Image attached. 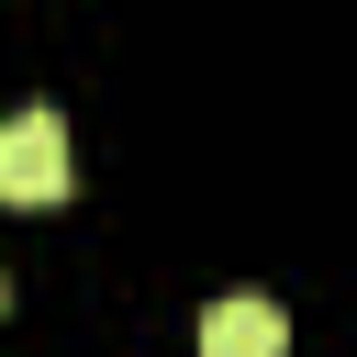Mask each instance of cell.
Returning <instances> with one entry per match:
<instances>
[{"label": "cell", "mask_w": 357, "mask_h": 357, "mask_svg": "<svg viewBox=\"0 0 357 357\" xmlns=\"http://www.w3.org/2000/svg\"><path fill=\"white\" fill-rule=\"evenodd\" d=\"M201 357H290V312L268 290H223L201 312Z\"/></svg>", "instance_id": "cell-2"}, {"label": "cell", "mask_w": 357, "mask_h": 357, "mask_svg": "<svg viewBox=\"0 0 357 357\" xmlns=\"http://www.w3.org/2000/svg\"><path fill=\"white\" fill-rule=\"evenodd\" d=\"M0 201H22V212L67 201V123L56 112H11L0 123Z\"/></svg>", "instance_id": "cell-1"}]
</instances>
